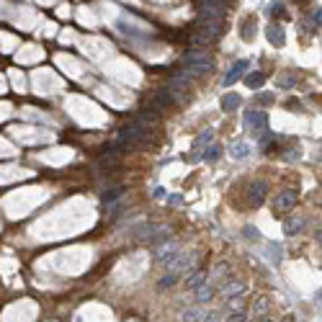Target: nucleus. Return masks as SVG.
Segmentation results:
<instances>
[{
    "label": "nucleus",
    "instance_id": "obj_1",
    "mask_svg": "<svg viewBox=\"0 0 322 322\" xmlns=\"http://www.w3.org/2000/svg\"><path fill=\"white\" fill-rule=\"evenodd\" d=\"M149 139H152V126L139 124V121H132V124L121 126V132H119V144H124V147L147 144Z\"/></svg>",
    "mask_w": 322,
    "mask_h": 322
},
{
    "label": "nucleus",
    "instance_id": "obj_2",
    "mask_svg": "<svg viewBox=\"0 0 322 322\" xmlns=\"http://www.w3.org/2000/svg\"><path fill=\"white\" fill-rule=\"evenodd\" d=\"M211 67H214L211 57H209L206 52H201V49H196V52H188V54L183 57V75H186L188 80L206 75Z\"/></svg>",
    "mask_w": 322,
    "mask_h": 322
},
{
    "label": "nucleus",
    "instance_id": "obj_3",
    "mask_svg": "<svg viewBox=\"0 0 322 322\" xmlns=\"http://www.w3.org/2000/svg\"><path fill=\"white\" fill-rule=\"evenodd\" d=\"M196 261H199V253H193V250H181L176 258H170V261L165 263V268L170 271V273H183V271H191L193 266H196Z\"/></svg>",
    "mask_w": 322,
    "mask_h": 322
},
{
    "label": "nucleus",
    "instance_id": "obj_4",
    "mask_svg": "<svg viewBox=\"0 0 322 322\" xmlns=\"http://www.w3.org/2000/svg\"><path fill=\"white\" fill-rule=\"evenodd\" d=\"M245 129H248V132H253L255 137L266 134V129H268V114L261 111V109L245 111Z\"/></svg>",
    "mask_w": 322,
    "mask_h": 322
},
{
    "label": "nucleus",
    "instance_id": "obj_5",
    "mask_svg": "<svg viewBox=\"0 0 322 322\" xmlns=\"http://www.w3.org/2000/svg\"><path fill=\"white\" fill-rule=\"evenodd\" d=\"M178 253H181V243H176L173 237L160 243V245H155V258H157V263H163V266L170 261V258H176Z\"/></svg>",
    "mask_w": 322,
    "mask_h": 322
},
{
    "label": "nucleus",
    "instance_id": "obj_6",
    "mask_svg": "<svg viewBox=\"0 0 322 322\" xmlns=\"http://www.w3.org/2000/svg\"><path fill=\"white\" fill-rule=\"evenodd\" d=\"M248 67H250V62H248V59H237V62H234V64H232V70L224 75V85H227V88H232V85L245 75V70H248Z\"/></svg>",
    "mask_w": 322,
    "mask_h": 322
},
{
    "label": "nucleus",
    "instance_id": "obj_7",
    "mask_svg": "<svg viewBox=\"0 0 322 322\" xmlns=\"http://www.w3.org/2000/svg\"><path fill=\"white\" fill-rule=\"evenodd\" d=\"M291 206H296V191H281V193H278V196H276V201H273V209L276 211H289Z\"/></svg>",
    "mask_w": 322,
    "mask_h": 322
},
{
    "label": "nucleus",
    "instance_id": "obj_8",
    "mask_svg": "<svg viewBox=\"0 0 322 322\" xmlns=\"http://www.w3.org/2000/svg\"><path fill=\"white\" fill-rule=\"evenodd\" d=\"M245 294H248V286L243 281H227L222 286V299L224 302H229V299H234V296H245Z\"/></svg>",
    "mask_w": 322,
    "mask_h": 322
},
{
    "label": "nucleus",
    "instance_id": "obj_9",
    "mask_svg": "<svg viewBox=\"0 0 322 322\" xmlns=\"http://www.w3.org/2000/svg\"><path fill=\"white\" fill-rule=\"evenodd\" d=\"M263 199H266V183H263V181L250 183V186H248V201L255 204V206H261Z\"/></svg>",
    "mask_w": 322,
    "mask_h": 322
},
{
    "label": "nucleus",
    "instance_id": "obj_10",
    "mask_svg": "<svg viewBox=\"0 0 322 322\" xmlns=\"http://www.w3.org/2000/svg\"><path fill=\"white\" fill-rule=\"evenodd\" d=\"M266 36H268V41H271L273 47H284L286 44V34H284V26L281 24H271L266 29Z\"/></svg>",
    "mask_w": 322,
    "mask_h": 322
},
{
    "label": "nucleus",
    "instance_id": "obj_11",
    "mask_svg": "<svg viewBox=\"0 0 322 322\" xmlns=\"http://www.w3.org/2000/svg\"><path fill=\"white\" fill-rule=\"evenodd\" d=\"M188 88H191V80H188L183 72H178V75H173V80H170V91H168V93L176 98V93H178V96H183Z\"/></svg>",
    "mask_w": 322,
    "mask_h": 322
},
{
    "label": "nucleus",
    "instance_id": "obj_12",
    "mask_svg": "<svg viewBox=\"0 0 322 322\" xmlns=\"http://www.w3.org/2000/svg\"><path fill=\"white\" fill-rule=\"evenodd\" d=\"M147 240L152 243V245H160V243L170 240V227L168 224H152V229H149V234H147Z\"/></svg>",
    "mask_w": 322,
    "mask_h": 322
},
{
    "label": "nucleus",
    "instance_id": "obj_13",
    "mask_svg": "<svg viewBox=\"0 0 322 322\" xmlns=\"http://www.w3.org/2000/svg\"><path fill=\"white\" fill-rule=\"evenodd\" d=\"M126 152V147L124 144H111V147H106V152L101 155V163L103 165H114V163H119V157Z\"/></svg>",
    "mask_w": 322,
    "mask_h": 322
},
{
    "label": "nucleus",
    "instance_id": "obj_14",
    "mask_svg": "<svg viewBox=\"0 0 322 322\" xmlns=\"http://www.w3.org/2000/svg\"><path fill=\"white\" fill-rule=\"evenodd\" d=\"M250 152H253V144H250V142H245V139L232 142V147H229V155H232L234 160H245Z\"/></svg>",
    "mask_w": 322,
    "mask_h": 322
},
{
    "label": "nucleus",
    "instance_id": "obj_15",
    "mask_svg": "<svg viewBox=\"0 0 322 322\" xmlns=\"http://www.w3.org/2000/svg\"><path fill=\"white\" fill-rule=\"evenodd\" d=\"M206 278H209V271H206V268H199V271H193V273L186 278V286L196 291V289H201V286L206 284Z\"/></svg>",
    "mask_w": 322,
    "mask_h": 322
},
{
    "label": "nucleus",
    "instance_id": "obj_16",
    "mask_svg": "<svg viewBox=\"0 0 322 322\" xmlns=\"http://www.w3.org/2000/svg\"><path fill=\"white\" fill-rule=\"evenodd\" d=\"M173 101H176V98L170 96L168 91H157V93H155L152 98H149V106H152V109H157V111H160V109H168V106H173Z\"/></svg>",
    "mask_w": 322,
    "mask_h": 322
},
{
    "label": "nucleus",
    "instance_id": "obj_17",
    "mask_svg": "<svg viewBox=\"0 0 322 322\" xmlns=\"http://www.w3.org/2000/svg\"><path fill=\"white\" fill-rule=\"evenodd\" d=\"M227 273H229V266H227V263H219V266H214V271H209V278H206V284H209V286H214V284L224 281V278H227Z\"/></svg>",
    "mask_w": 322,
    "mask_h": 322
},
{
    "label": "nucleus",
    "instance_id": "obj_18",
    "mask_svg": "<svg viewBox=\"0 0 322 322\" xmlns=\"http://www.w3.org/2000/svg\"><path fill=\"white\" fill-rule=\"evenodd\" d=\"M204 307H199V304H191V307H186L183 309V322H204Z\"/></svg>",
    "mask_w": 322,
    "mask_h": 322
},
{
    "label": "nucleus",
    "instance_id": "obj_19",
    "mask_svg": "<svg viewBox=\"0 0 322 322\" xmlns=\"http://www.w3.org/2000/svg\"><path fill=\"white\" fill-rule=\"evenodd\" d=\"M304 227H307V219L304 217H291V219H286L284 232L286 234H299V232H304Z\"/></svg>",
    "mask_w": 322,
    "mask_h": 322
},
{
    "label": "nucleus",
    "instance_id": "obj_20",
    "mask_svg": "<svg viewBox=\"0 0 322 322\" xmlns=\"http://www.w3.org/2000/svg\"><path fill=\"white\" fill-rule=\"evenodd\" d=\"M214 296V286H209V284H204L201 289H196L193 291V304H204V302H209V299Z\"/></svg>",
    "mask_w": 322,
    "mask_h": 322
},
{
    "label": "nucleus",
    "instance_id": "obj_21",
    "mask_svg": "<svg viewBox=\"0 0 322 322\" xmlns=\"http://www.w3.org/2000/svg\"><path fill=\"white\" fill-rule=\"evenodd\" d=\"M211 139H214V129H206V132H201L196 139H193V152H201L204 147H209Z\"/></svg>",
    "mask_w": 322,
    "mask_h": 322
},
{
    "label": "nucleus",
    "instance_id": "obj_22",
    "mask_svg": "<svg viewBox=\"0 0 322 322\" xmlns=\"http://www.w3.org/2000/svg\"><path fill=\"white\" fill-rule=\"evenodd\" d=\"M243 103V98L237 96V93H224V98H222V111H234V109H237V106Z\"/></svg>",
    "mask_w": 322,
    "mask_h": 322
},
{
    "label": "nucleus",
    "instance_id": "obj_23",
    "mask_svg": "<svg viewBox=\"0 0 322 322\" xmlns=\"http://www.w3.org/2000/svg\"><path fill=\"white\" fill-rule=\"evenodd\" d=\"M219 155H222V144H209V147H204V157L201 160H209V163H217L219 160Z\"/></svg>",
    "mask_w": 322,
    "mask_h": 322
},
{
    "label": "nucleus",
    "instance_id": "obj_24",
    "mask_svg": "<svg viewBox=\"0 0 322 322\" xmlns=\"http://www.w3.org/2000/svg\"><path fill=\"white\" fill-rule=\"evenodd\" d=\"M263 83H266V75H263V72H250V75L245 77V85H248V88H253V91H258Z\"/></svg>",
    "mask_w": 322,
    "mask_h": 322
},
{
    "label": "nucleus",
    "instance_id": "obj_25",
    "mask_svg": "<svg viewBox=\"0 0 322 322\" xmlns=\"http://www.w3.org/2000/svg\"><path fill=\"white\" fill-rule=\"evenodd\" d=\"M121 196H124V188H121V186L109 188V191H103V204H111V201H116V199H121Z\"/></svg>",
    "mask_w": 322,
    "mask_h": 322
},
{
    "label": "nucleus",
    "instance_id": "obj_26",
    "mask_svg": "<svg viewBox=\"0 0 322 322\" xmlns=\"http://www.w3.org/2000/svg\"><path fill=\"white\" fill-rule=\"evenodd\" d=\"M227 312L224 309H214V312H206L204 314V322H224Z\"/></svg>",
    "mask_w": 322,
    "mask_h": 322
},
{
    "label": "nucleus",
    "instance_id": "obj_27",
    "mask_svg": "<svg viewBox=\"0 0 322 322\" xmlns=\"http://www.w3.org/2000/svg\"><path fill=\"white\" fill-rule=\"evenodd\" d=\"M268 250H271V261L281 263V258H284V248H281V245H276V243H271V245H268Z\"/></svg>",
    "mask_w": 322,
    "mask_h": 322
},
{
    "label": "nucleus",
    "instance_id": "obj_28",
    "mask_svg": "<svg viewBox=\"0 0 322 322\" xmlns=\"http://www.w3.org/2000/svg\"><path fill=\"white\" fill-rule=\"evenodd\" d=\"M178 284V273H168L163 281H160V289H168V286H176Z\"/></svg>",
    "mask_w": 322,
    "mask_h": 322
},
{
    "label": "nucleus",
    "instance_id": "obj_29",
    "mask_svg": "<svg viewBox=\"0 0 322 322\" xmlns=\"http://www.w3.org/2000/svg\"><path fill=\"white\" fill-rule=\"evenodd\" d=\"M278 85H281L284 91H291L294 85H296V77H291V75H284L281 80H278Z\"/></svg>",
    "mask_w": 322,
    "mask_h": 322
},
{
    "label": "nucleus",
    "instance_id": "obj_30",
    "mask_svg": "<svg viewBox=\"0 0 322 322\" xmlns=\"http://www.w3.org/2000/svg\"><path fill=\"white\" fill-rule=\"evenodd\" d=\"M240 34H243V39H245V41H253V21H245V26H243V31H240Z\"/></svg>",
    "mask_w": 322,
    "mask_h": 322
},
{
    "label": "nucleus",
    "instance_id": "obj_31",
    "mask_svg": "<svg viewBox=\"0 0 322 322\" xmlns=\"http://www.w3.org/2000/svg\"><path fill=\"white\" fill-rule=\"evenodd\" d=\"M248 319V314L245 312H234V314H229V319L227 322H245Z\"/></svg>",
    "mask_w": 322,
    "mask_h": 322
},
{
    "label": "nucleus",
    "instance_id": "obj_32",
    "mask_svg": "<svg viewBox=\"0 0 322 322\" xmlns=\"http://www.w3.org/2000/svg\"><path fill=\"white\" fill-rule=\"evenodd\" d=\"M284 13V3H273L271 6V16H281Z\"/></svg>",
    "mask_w": 322,
    "mask_h": 322
},
{
    "label": "nucleus",
    "instance_id": "obj_33",
    "mask_svg": "<svg viewBox=\"0 0 322 322\" xmlns=\"http://www.w3.org/2000/svg\"><path fill=\"white\" fill-rule=\"evenodd\" d=\"M258 101H261V103H273V96L271 93H261V96H258Z\"/></svg>",
    "mask_w": 322,
    "mask_h": 322
},
{
    "label": "nucleus",
    "instance_id": "obj_34",
    "mask_svg": "<svg viewBox=\"0 0 322 322\" xmlns=\"http://www.w3.org/2000/svg\"><path fill=\"white\" fill-rule=\"evenodd\" d=\"M168 201H170V204H181V201H183V199H181V196H178V193H173V196H168Z\"/></svg>",
    "mask_w": 322,
    "mask_h": 322
},
{
    "label": "nucleus",
    "instance_id": "obj_35",
    "mask_svg": "<svg viewBox=\"0 0 322 322\" xmlns=\"http://www.w3.org/2000/svg\"><path fill=\"white\" fill-rule=\"evenodd\" d=\"M155 196H157V199H163V196H165V188H160V186H157V188H155Z\"/></svg>",
    "mask_w": 322,
    "mask_h": 322
},
{
    "label": "nucleus",
    "instance_id": "obj_36",
    "mask_svg": "<svg viewBox=\"0 0 322 322\" xmlns=\"http://www.w3.org/2000/svg\"><path fill=\"white\" fill-rule=\"evenodd\" d=\"M263 322H271V319H263Z\"/></svg>",
    "mask_w": 322,
    "mask_h": 322
}]
</instances>
